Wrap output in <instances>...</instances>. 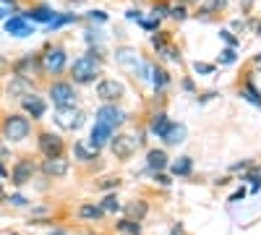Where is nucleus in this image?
I'll return each instance as SVG.
<instances>
[{
	"label": "nucleus",
	"instance_id": "1a4fd4ad",
	"mask_svg": "<svg viewBox=\"0 0 261 235\" xmlns=\"http://www.w3.org/2000/svg\"><path fill=\"white\" fill-rule=\"evenodd\" d=\"M84 113L76 110L73 105H65V108H55V123L60 128H65V131H76V128L84 125Z\"/></svg>",
	"mask_w": 261,
	"mask_h": 235
},
{
	"label": "nucleus",
	"instance_id": "9b49d317",
	"mask_svg": "<svg viewBox=\"0 0 261 235\" xmlns=\"http://www.w3.org/2000/svg\"><path fill=\"white\" fill-rule=\"evenodd\" d=\"M97 120L94 123H102V125H107V128H115L118 125H123L125 120H128V115H125V110H120V108H115V105H110V102H105L102 108L97 110V115H94Z\"/></svg>",
	"mask_w": 261,
	"mask_h": 235
},
{
	"label": "nucleus",
	"instance_id": "412c9836",
	"mask_svg": "<svg viewBox=\"0 0 261 235\" xmlns=\"http://www.w3.org/2000/svg\"><path fill=\"white\" fill-rule=\"evenodd\" d=\"M238 94H241L246 102H251V105H256V108H261V92L256 89V84H253L251 76H246V81H243V87L238 89Z\"/></svg>",
	"mask_w": 261,
	"mask_h": 235
},
{
	"label": "nucleus",
	"instance_id": "8fccbe9b",
	"mask_svg": "<svg viewBox=\"0 0 261 235\" xmlns=\"http://www.w3.org/2000/svg\"><path fill=\"white\" fill-rule=\"evenodd\" d=\"M6 178H8V170H6L3 160H0V180H6Z\"/></svg>",
	"mask_w": 261,
	"mask_h": 235
},
{
	"label": "nucleus",
	"instance_id": "a18cd8bd",
	"mask_svg": "<svg viewBox=\"0 0 261 235\" xmlns=\"http://www.w3.org/2000/svg\"><path fill=\"white\" fill-rule=\"evenodd\" d=\"M154 180H157L160 186H170V183H172V180H170L165 173H154Z\"/></svg>",
	"mask_w": 261,
	"mask_h": 235
},
{
	"label": "nucleus",
	"instance_id": "864d4df0",
	"mask_svg": "<svg viewBox=\"0 0 261 235\" xmlns=\"http://www.w3.org/2000/svg\"><path fill=\"white\" fill-rule=\"evenodd\" d=\"M6 68H11V66H8V60H6V58H3V55H0V73H3V71H6Z\"/></svg>",
	"mask_w": 261,
	"mask_h": 235
},
{
	"label": "nucleus",
	"instance_id": "aec40b11",
	"mask_svg": "<svg viewBox=\"0 0 261 235\" xmlns=\"http://www.w3.org/2000/svg\"><path fill=\"white\" fill-rule=\"evenodd\" d=\"M162 141H165L167 146H178V144H183V141H186V125H183V123H170V128L165 131Z\"/></svg>",
	"mask_w": 261,
	"mask_h": 235
},
{
	"label": "nucleus",
	"instance_id": "4c0bfd02",
	"mask_svg": "<svg viewBox=\"0 0 261 235\" xmlns=\"http://www.w3.org/2000/svg\"><path fill=\"white\" fill-rule=\"evenodd\" d=\"M167 13H170V6L167 3H154V8H151V16H154V18H162Z\"/></svg>",
	"mask_w": 261,
	"mask_h": 235
},
{
	"label": "nucleus",
	"instance_id": "f257e3e1",
	"mask_svg": "<svg viewBox=\"0 0 261 235\" xmlns=\"http://www.w3.org/2000/svg\"><path fill=\"white\" fill-rule=\"evenodd\" d=\"M0 134H3V141H11V144H18L29 139L32 134V120L21 113H8L3 118V125H0Z\"/></svg>",
	"mask_w": 261,
	"mask_h": 235
},
{
	"label": "nucleus",
	"instance_id": "7ed1b4c3",
	"mask_svg": "<svg viewBox=\"0 0 261 235\" xmlns=\"http://www.w3.org/2000/svg\"><path fill=\"white\" fill-rule=\"evenodd\" d=\"M115 63H118L120 68H125L128 73L139 76V79H149V73H151V63H141L139 53H136V50H130V47H120V50H115Z\"/></svg>",
	"mask_w": 261,
	"mask_h": 235
},
{
	"label": "nucleus",
	"instance_id": "a878e982",
	"mask_svg": "<svg viewBox=\"0 0 261 235\" xmlns=\"http://www.w3.org/2000/svg\"><path fill=\"white\" fill-rule=\"evenodd\" d=\"M149 79H151V84H154V89H157V92L167 89V84H170V73H167V71H162V68H157V66H151Z\"/></svg>",
	"mask_w": 261,
	"mask_h": 235
},
{
	"label": "nucleus",
	"instance_id": "f03ea898",
	"mask_svg": "<svg viewBox=\"0 0 261 235\" xmlns=\"http://www.w3.org/2000/svg\"><path fill=\"white\" fill-rule=\"evenodd\" d=\"M99 73H102V60L94 58L92 53L81 55L79 60H73V66H71L73 84H92Z\"/></svg>",
	"mask_w": 261,
	"mask_h": 235
},
{
	"label": "nucleus",
	"instance_id": "58836bf2",
	"mask_svg": "<svg viewBox=\"0 0 261 235\" xmlns=\"http://www.w3.org/2000/svg\"><path fill=\"white\" fill-rule=\"evenodd\" d=\"M193 71H196V73H204V76H209V73H214V66H209V63H199V60H196V63H193Z\"/></svg>",
	"mask_w": 261,
	"mask_h": 235
},
{
	"label": "nucleus",
	"instance_id": "f3484780",
	"mask_svg": "<svg viewBox=\"0 0 261 235\" xmlns=\"http://www.w3.org/2000/svg\"><path fill=\"white\" fill-rule=\"evenodd\" d=\"M27 21H34V24H50V21L58 16L50 6H34V8H29V11H24L21 13Z\"/></svg>",
	"mask_w": 261,
	"mask_h": 235
},
{
	"label": "nucleus",
	"instance_id": "2eb2a0df",
	"mask_svg": "<svg viewBox=\"0 0 261 235\" xmlns=\"http://www.w3.org/2000/svg\"><path fill=\"white\" fill-rule=\"evenodd\" d=\"M6 32L13 37H29V34H34V27H29V21L21 13H16V16L6 18Z\"/></svg>",
	"mask_w": 261,
	"mask_h": 235
},
{
	"label": "nucleus",
	"instance_id": "c9c22d12",
	"mask_svg": "<svg viewBox=\"0 0 261 235\" xmlns=\"http://www.w3.org/2000/svg\"><path fill=\"white\" fill-rule=\"evenodd\" d=\"M170 16L175 18V21H183L186 16H188V11H186V6L180 3V6H170Z\"/></svg>",
	"mask_w": 261,
	"mask_h": 235
},
{
	"label": "nucleus",
	"instance_id": "cd10ccee",
	"mask_svg": "<svg viewBox=\"0 0 261 235\" xmlns=\"http://www.w3.org/2000/svg\"><path fill=\"white\" fill-rule=\"evenodd\" d=\"M76 21H79V16H76V13H58L47 27H50L53 32H58L60 27H65V24H76Z\"/></svg>",
	"mask_w": 261,
	"mask_h": 235
},
{
	"label": "nucleus",
	"instance_id": "f8f14e48",
	"mask_svg": "<svg viewBox=\"0 0 261 235\" xmlns=\"http://www.w3.org/2000/svg\"><path fill=\"white\" fill-rule=\"evenodd\" d=\"M21 108H24L27 118L42 120V118H45V113H47V102H45V97H39V94L29 92V94L21 97Z\"/></svg>",
	"mask_w": 261,
	"mask_h": 235
},
{
	"label": "nucleus",
	"instance_id": "7c9ffc66",
	"mask_svg": "<svg viewBox=\"0 0 261 235\" xmlns=\"http://www.w3.org/2000/svg\"><path fill=\"white\" fill-rule=\"evenodd\" d=\"M225 6H227V0H209V3L201 8V18L206 21V18H209V13H214V11H222Z\"/></svg>",
	"mask_w": 261,
	"mask_h": 235
},
{
	"label": "nucleus",
	"instance_id": "3c124183",
	"mask_svg": "<svg viewBox=\"0 0 261 235\" xmlns=\"http://www.w3.org/2000/svg\"><path fill=\"white\" fill-rule=\"evenodd\" d=\"M214 97H217V92H209V94H201L199 102H209V99H214Z\"/></svg>",
	"mask_w": 261,
	"mask_h": 235
},
{
	"label": "nucleus",
	"instance_id": "39448f33",
	"mask_svg": "<svg viewBox=\"0 0 261 235\" xmlns=\"http://www.w3.org/2000/svg\"><path fill=\"white\" fill-rule=\"evenodd\" d=\"M37 149L42 152V157H63L65 154V141H63V136H58L53 131H39Z\"/></svg>",
	"mask_w": 261,
	"mask_h": 235
},
{
	"label": "nucleus",
	"instance_id": "9d476101",
	"mask_svg": "<svg viewBox=\"0 0 261 235\" xmlns=\"http://www.w3.org/2000/svg\"><path fill=\"white\" fill-rule=\"evenodd\" d=\"M11 71L13 76H24V79H32V76H39L42 73V63H39V55L34 53H27L24 58H18L11 63Z\"/></svg>",
	"mask_w": 261,
	"mask_h": 235
},
{
	"label": "nucleus",
	"instance_id": "bf43d9fd",
	"mask_svg": "<svg viewBox=\"0 0 261 235\" xmlns=\"http://www.w3.org/2000/svg\"><path fill=\"white\" fill-rule=\"evenodd\" d=\"M256 63H261V53H258V55H256Z\"/></svg>",
	"mask_w": 261,
	"mask_h": 235
},
{
	"label": "nucleus",
	"instance_id": "bb28decb",
	"mask_svg": "<svg viewBox=\"0 0 261 235\" xmlns=\"http://www.w3.org/2000/svg\"><path fill=\"white\" fill-rule=\"evenodd\" d=\"M115 230L120 232V235H141V222L139 220H120V222H115Z\"/></svg>",
	"mask_w": 261,
	"mask_h": 235
},
{
	"label": "nucleus",
	"instance_id": "5fc2aeb1",
	"mask_svg": "<svg viewBox=\"0 0 261 235\" xmlns=\"http://www.w3.org/2000/svg\"><path fill=\"white\" fill-rule=\"evenodd\" d=\"M3 3H6V6H11L13 11H18V6H16V0H3Z\"/></svg>",
	"mask_w": 261,
	"mask_h": 235
},
{
	"label": "nucleus",
	"instance_id": "20e7f679",
	"mask_svg": "<svg viewBox=\"0 0 261 235\" xmlns=\"http://www.w3.org/2000/svg\"><path fill=\"white\" fill-rule=\"evenodd\" d=\"M65 60H68V55H65V50H63L60 45L47 47V50H45V55H39L42 73H50V76L63 73V68H65Z\"/></svg>",
	"mask_w": 261,
	"mask_h": 235
},
{
	"label": "nucleus",
	"instance_id": "c03bdc74",
	"mask_svg": "<svg viewBox=\"0 0 261 235\" xmlns=\"http://www.w3.org/2000/svg\"><path fill=\"white\" fill-rule=\"evenodd\" d=\"M125 18H128V21H136V24H141V21H144V16H141L139 11H128Z\"/></svg>",
	"mask_w": 261,
	"mask_h": 235
},
{
	"label": "nucleus",
	"instance_id": "dca6fc26",
	"mask_svg": "<svg viewBox=\"0 0 261 235\" xmlns=\"http://www.w3.org/2000/svg\"><path fill=\"white\" fill-rule=\"evenodd\" d=\"M32 92V79H24V76H11L8 87H6V94L13 97V99H21L24 94Z\"/></svg>",
	"mask_w": 261,
	"mask_h": 235
},
{
	"label": "nucleus",
	"instance_id": "2f4dec72",
	"mask_svg": "<svg viewBox=\"0 0 261 235\" xmlns=\"http://www.w3.org/2000/svg\"><path fill=\"white\" fill-rule=\"evenodd\" d=\"M157 55H162V58H167V60H172V63H180V50H178V47H172L170 42H167V45H165Z\"/></svg>",
	"mask_w": 261,
	"mask_h": 235
},
{
	"label": "nucleus",
	"instance_id": "72a5a7b5",
	"mask_svg": "<svg viewBox=\"0 0 261 235\" xmlns=\"http://www.w3.org/2000/svg\"><path fill=\"white\" fill-rule=\"evenodd\" d=\"M6 204H11V206H16V209H24L29 201H27V196H24V194H11V196L6 199Z\"/></svg>",
	"mask_w": 261,
	"mask_h": 235
},
{
	"label": "nucleus",
	"instance_id": "f704fd0d",
	"mask_svg": "<svg viewBox=\"0 0 261 235\" xmlns=\"http://www.w3.org/2000/svg\"><path fill=\"white\" fill-rule=\"evenodd\" d=\"M165 45H167V32H157L154 37H151V47H154L157 53H160Z\"/></svg>",
	"mask_w": 261,
	"mask_h": 235
},
{
	"label": "nucleus",
	"instance_id": "603ef678",
	"mask_svg": "<svg viewBox=\"0 0 261 235\" xmlns=\"http://www.w3.org/2000/svg\"><path fill=\"white\" fill-rule=\"evenodd\" d=\"M183 89H186V92H193V89H196L191 79H186V81H183Z\"/></svg>",
	"mask_w": 261,
	"mask_h": 235
},
{
	"label": "nucleus",
	"instance_id": "0eeeda50",
	"mask_svg": "<svg viewBox=\"0 0 261 235\" xmlns=\"http://www.w3.org/2000/svg\"><path fill=\"white\" fill-rule=\"evenodd\" d=\"M110 149H113L115 160L125 162V160H130V157L136 154L139 144H136V136H128V134H113V139H110Z\"/></svg>",
	"mask_w": 261,
	"mask_h": 235
},
{
	"label": "nucleus",
	"instance_id": "6e6d98bb",
	"mask_svg": "<svg viewBox=\"0 0 261 235\" xmlns=\"http://www.w3.org/2000/svg\"><path fill=\"white\" fill-rule=\"evenodd\" d=\"M6 199H8V194H6V188L0 186V201H6Z\"/></svg>",
	"mask_w": 261,
	"mask_h": 235
},
{
	"label": "nucleus",
	"instance_id": "b1692460",
	"mask_svg": "<svg viewBox=\"0 0 261 235\" xmlns=\"http://www.w3.org/2000/svg\"><path fill=\"white\" fill-rule=\"evenodd\" d=\"M73 154H76L81 162H89V160H97V157H99V149L86 146L84 141H76V144H73Z\"/></svg>",
	"mask_w": 261,
	"mask_h": 235
},
{
	"label": "nucleus",
	"instance_id": "e433bc0d",
	"mask_svg": "<svg viewBox=\"0 0 261 235\" xmlns=\"http://www.w3.org/2000/svg\"><path fill=\"white\" fill-rule=\"evenodd\" d=\"M220 37L227 42V47H238V45H241V42H238V37H235L230 29H222V32H220Z\"/></svg>",
	"mask_w": 261,
	"mask_h": 235
},
{
	"label": "nucleus",
	"instance_id": "c85d7f7f",
	"mask_svg": "<svg viewBox=\"0 0 261 235\" xmlns=\"http://www.w3.org/2000/svg\"><path fill=\"white\" fill-rule=\"evenodd\" d=\"M125 212L130 215V220L136 217V220L141 222V220L146 217V212H149V204H146V201H134V204H128V209H125Z\"/></svg>",
	"mask_w": 261,
	"mask_h": 235
},
{
	"label": "nucleus",
	"instance_id": "09e8293b",
	"mask_svg": "<svg viewBox=\"0 0 261 235\" xmlns=\"http://www.w3.org/2000/svg\"><path fill=\"white\" fill-rule=\"evenodd\" d=\"M246 167H251V162L246 160V162H238V165H232L230 170H246Z\"/></svg>",
	"mask_w": 261,
	"mask_h": 235
},
{
	"label": "nucleus",
	"instance_id": "5701e85b",
	"mask_svg": "<svg viewBox=\"0 0 261 235\" xmlns=\"http://www.w3.org/2000/svg\"><path fill=\"white\" fill-rule=\"evenodd\" d=\"M167 128H170V118L165 113H157L154 118H151V123H149V134H154L157 139H162Z\"/></svg>",
	"mask_w": 261,
	"mask_h": 235
},
{
	"label": "nucleus",
	"instance_id": "4be33fe9",
	"mask_svg": "<svg viewBox=\"0 0 261 235\" xmlns=\"http://www.w3.org/2000/svg\"><path fill=\"white\" fill-rule=\"evenodd\" d=\"M170 173L175 175V178H191V173H193V160H191V157H178L175 162L170 165Z\"/></svg>",
	"mask_w": 261,
	"mask_h": 235
},
{
	"label": "nucleus",
	"instance_id": "a211bd4d",
	"mask_svg": "<svg viewBox=\"0 0 261 235\" xmlns=\"http://www.w3.org/2000/svg\"><path fill=\"white\" fill-rule=\"evenodd\" d=\"M113 134H115L113 128H107V125H102V123H94L92 134H89V144H92L94 149H102L105 144H110Z\"/></svg>",
	"mask_w": 261,
	"mask_h": 235
},
{
	"label": "nucleus",
	"instance_id": "473e14b6",
	"mask_svg": "<svg viewBox=\"0 0 261 235\" xmlns=\"http://www.w3.org/2000/svg\"><path fill=\"white\" fill-rule=\"evenodd\" d=\"M222 63V66H232V63L238 60V55H235V47H225L222 53H220V58H217Z\"/></svg>",
	"mask_w": 261,
	"mask_h": 235
},
{
	"label": "nucleus",
	"instance_id": "a19ab883",
	"mask_svg": "<svg viewBox=\"0 0 261 235\" xmlns=\"http://www.w3.org/2000/svg\"><path fill=\"white\" fill-rule=\"evenodd\" d=\"M86 42H89V45H99V42H102V32H99V29L86 32Z\"/></svg>",
	"mask_w": 261,
	"mask_h": 235
},
{
	"label": "nucleus",
	"instance_id": "4d7b16f0",
	"mask_svg": "<svg viewBox=\"0 0 261 235\" xmlns=\"http://www.w3.org/2000/svg\"><path fill=\"white\" fill-rule=\"evenodd\" d=\"M3 18H8V8H0V21Z\"/></svg>",
	"mask_w": 261,
	"mask_h": 235
},
{
	"label": "nucleus",
	"instance_id": "de8ad7c7",
	"mask_svg": "<svg viewBox=\"0 0 261 235\" xmlns=\"http://www.w3.org/2000/svg\"><path fill=\"white\" fill-rule=\"evenodd\" d=\"M8 157V146L3 144V139H0V160H6Z\"/></svg>",
	"mask_w": 261,
	"mask_h": 235
},
{
	"label": "nucleus",
	"instance_id": "6ab92c4d",
	"mask_svg": "<svg viewBox=\"0 0 261 235\" xmlns=\"http://www.w3.org/2000/svg\"><path fill=\"white\" fill-rule=\"evenodd\" d=\"M167 160L170 157L165 154V149H149L146 152V167L151 170V173H162V170L170 165Z\"/></svg>",
	"mask_w": 261,
	"mask_h": 235
},
{
	"label": "nucleus",
	"instance_id": "13d9d810",
	"mask_svg": "<svg viewBox=\"0 0 261 235\" xmlns=\"http://www.w3.org/2000/svg\"><path fill=\"white\" fill-rule=\"evenodd\" d=\"M50 235H65V232H63V230H55V232H50Z\"/></svg>",
	"mask_w": 261,
	"mask_h": 235
},
{
	"label": "nucleus",
	"instance_id": "ddd939ff",
	"mask_svg": "<svg viewBox=\"0 0 261 235\" xmlns=\"http://www.w3.org/2000/svg\"><path fill=\"white\" fill-rule=\"evenodd\" d=\"M39 170H42V175H47V178H65L71 170V160H65V154L63 157H45Z\"/></svg>",
	"mask_w": 261,
	"mask_h": 235
},
{
	"label": "nucleus",
	"instance_id": "4468645a",
	"mask_svg": "<svg viewBox=\"0 0 261 235\" xmlns=\"http://www.w3.org/2000/svg\"><path fill=\"white\" fill-rule=\"evenodd\" d=\"M123 94H125V87H123L120 81H115V79H102V81L97 84V97H99L102 102L115 105Z\"/></svg>",
	"mask_w": 261,
	"mask_h": 235
},
{
	"label": "nucleus",
	"instance_id": "37998d69",
	"mask_svg": "<svg viewBox=\"0 0 261 235\" xmlns=\"http://www.w3.org/2000/svg\"><path fill=\"white\" fill-rule=\"evenodd\" d=\"M120 186V180L118 178H105L102 183H99V188H105V191H110V188H118Z\"/></svg>",
	"mask_w": 261,
	"mask_h": 235
},
{
	"label": "nucleus",
	"instance_id": "49530a36",
	"mask_svg": "<svg viewBox=\"0 0 261 235\" xmlns=\"http://www.w3.org/2000/svg\"><path fill=\"white\" fill-rule=\"evenodd\" d=\"M246 196V188H241V191H235V194L230 196V204H238V201H241Z\"/></svg>",
	"mask_w": 261,
	"mask_h": 235
},
{
	"label": "nucleus",
	"instance_id": "6e6552de",
	"mask_svg": "<svg viewBox=\"0 0 261 235\" xmlns=\"http://www.w3.org/2000/svg\"><path fill=\"white\" fill-rule=\"evenodd\" d=\"M34 173H37V165L32 162V157H21V160H16V162H13L8 178H11V183H13V186H18V188H21V186L32 183Z\"/></svg>",
	"mask_w": 261,
	"mask_h": 235
},
{
	"label": "nucleus",
	"instance_id": "423d86ee",
	"mask_svg": "<svg viewBox=\"0 0 261 235\" xmlns=\"http://www.w3.org/2000/svg\"><path fill=\"white\" fill-rule=\"evenodd\" d=\"M50 99L55 102V108H65V105H73L76 102V87L73 81H53L50 84Z\"/></svg>",
	"mask_w": 261,
	"mask_h": 235
},
{
	"label": "nucleus",
	"instance_id": "052dcab7",
	"mask_svg": "<svg viewBox=\"0 0 261 235\" xmlns=\"http://www.w3.org/2000/svg\"><path fill=\"white\" fill-rule=\"evenodd\" d=\"M6 235H18V232H6Z\"/></svg>",
	"mask_w": 261,
	"mask_h": 235
},
{
	"label": "nucleus",
	"instance_id": "c756f323",
	"mask_svg": "<svg viewBox=\"0 0 261 235\" xmlns=\"http://www.w3.org/2000/svg\"><path fill=\"white\" fill-rule=\"evenodd\" d=\"M99 206H102V212H120V209H123L115 194H107V196L102 199V204H99Z\"/></svg>",
	"mask_w": 261,
	"mask_h": 235
},
{
	"label": "nucleus",
	"instance_id": "ea45409f",
	"mask_svg": "<svg viewBox=\"0 0 261 235\" xmlns=\"http://www.w3.org/2000/svg\"><path fill=\"white\" fill-rule=\"evenodd\" d=\"M89 21H97V24H105L107 21V13L105 11H89V16H86Z\"/></svg>",
	"mask_w": 261,
	"mask_h": 235
},
{
	"label": "nucleus",
	"instance_id": "79ce46f5",
	"mask_svg": "<svg viewBox=\"0 0 261 235\" xmlns=\"http://www.w3.org/2000/svg\"><path fill=\"white\" fill-rule=\"evenodd\" d=\"M241 180H251V183H253V191L261 188V175H258V173H248V175H243Z\"/></svg>",
	"mask_w": 261,
	"mask_h": 235
},
{
	"label": "nucleus",
	"instance_id": "393cba45",
	"mask_svg": "<svg viewBox=\"0 0 261 235\" xmlns=\"http://www.w3.org/2000/svg\"><path fill=\"white\" fill-rule=\"evenodd\" d=\"M79 217L89 220V222H99L105 217V212H102V206H94V204H81L79 206Z\"/></svg>",
	"mask_w": 261,
	"mask_h": 235
}]
</instances>
